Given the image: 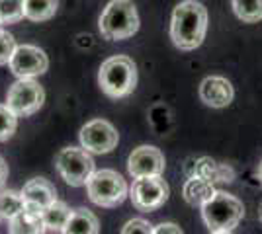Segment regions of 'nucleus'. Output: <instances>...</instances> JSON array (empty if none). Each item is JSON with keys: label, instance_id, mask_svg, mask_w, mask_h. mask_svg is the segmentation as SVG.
<instances>
[{"label": "nucleus", "instance_id": "1", "mask_svg": "<svg viewBox=\"0 0 262 234\" xmlns=\"http://www.w3.org/2000/svg\"><path fill=\"white\" fill-rule=\"evenodd\" d=\"M208 10L198 0H182L170 16V39L180 51H194L206 39Z\"/></svg>", "mask_w": 262, "mask_h": 234}, {"label": "nucleus", "instance_id": "2", "mask_svg": "<svg viewBox=\"0 0 262 234\" xmlns=\"http://www.w3.org/2000/svg\"><path fill=\"white\" fill-rule=\"evenodd\" d=\"M98 84L108 98L120 100L129 96L137 86V67L133 59L125 55H114L106 59L100 65Z\"/></svg>", "mask_w": 262, "mask_h": 234}, {"label": "nucleus", "instance_id": "3", "mask_svg": "<svg viewBox=\"0 0 262 234\" xmlns=\"http://www.w3.org/2000/svg\"><path fill=\"white\" fill-rule=\"evenodd\" d=\"M98 30L108 41H123L137 34L139 14L131 0H110L100 14Z\"/></svg>", "mask_w": 262, "mask_h": 234}, {"label": "nucleus", "instance_id": "4", "mask_svg": "<svg viewBox=\"0 0 262 234\" xmlns=\"http://www.w3.org/2000/svg\"><path fill=\"white\" fill-rule=\"evenodd\" d=\"M245 217V205L227 191H215L202 205V219L209 232H233Z\"/></svg>", "mask_w": 262, "mask_h": 234}, {"label": "nucleus", "instance_id": "5", "mask_svg": "<svg viewBox=\"0 0 262 234\" xmlns=\"http://www.w3.org/2000/svg\"><path fill=\"white\" fill-rule=\"evenodd\" d=\"M88 199L98 207L114 209L129 197V186L116 170H96L86 184Z\"/></svg>", "mask_w": 262, "mask_h": 234}, {"label": "nucleus", "instance_id": "6", "mask_svg": "<svg viewBox=\"0 0 262 234\" xmlns=\"http://www.w3.org/2000/svg\"><path fill=\"white\" fill-rule=\"evenodd\" d=\"M55 168L59 176L65 179L73 188H82L86 186L88 179L96 172L94 158L84 150L82 146H65L55 156Z\"/></svg>", "mask_w": 262, "mask_h": 234}, {"label": "nucleus", "instance_id": "7", "mask_svg": "<svg viewBox=\"0 0 262 234\" xmlns=\"http://www.w3.org/2000/svg\"><path fill=\"white\" fill-rule=\"evenodd\" d=\"M45 103V90L35 78H18L6 94V106L18 117H30Z\"/></svg>", "mask_w": 262, "mask_h": 234}, {"label": "nucleus", "instance_id": "8", "mask_svg": "<svg viewBox=\"0 0 262 234\" xmlns=\"http://www.w3.org/2000/svg\"><path fill=\"white\" fill-rule=\"evenodd\" d=\"M168 184L163 176L157 178H137L133 179V186L129 188V197L135 209L143 213H151L161 209L168 199Z\"/></svg>", "mask_w": 262, "mask_h": 234}, {"label": "nucleus", "instance_id": "9", "mask_svg": "<svg viewBox=\"0 0 262 234\" xmlns=\"http://www.w3.org/2000/svg\"><path fill=\"white\" fill-rule=\"evenodd\" d=\"M78 139L80 146L90 154H108L120 143V135L116 127L106 119H92L84 123L78 133Z\"/></svg>", "mask_w": 262, "mask_h": 234}, {"label": "nucleus", "instance_id": "10", "mask_svg": "<svg viewBox=\"0 0 262 234\" xmlns=\"http://www.w3.org/2000/svg\"><path fill=\"white\" fill-rule=\"evenodd\" d=\"M10 70L18 78H37L47 72L49 68V57L45 55L43 49L37 45L24 43L18 45L16 53L10 61Z\"/></svg>", "mask_w": 262, "mask_h": 234}, {"label": "nucleus", "instance_id": "11", "mask_svg": "<svg viewBox=\"0 0 262 234\" xmlns=\"http://www.w3.org/2000/svg\"><path fill=\"white\" fill-rule=\"evenodd\" d=\"M166 160L161 148L153 145H141L131 150L127 158V172L133 178H157L163 176Z\"/></svg>", "mask_w": 262, "mask_h": 234}, {"label": "nucleus", "instance_id": "12", "mask_svg": "<svg viewBox=\"0 0 262 234\" xmlns=\"http://www.w3.org/2000/svg\"><path fill=\"white\" fill-rule=\"evenodd\" d=\"M200 98L209 108H227L233 98H235V90L227 78L223 76H208L202 80L200 84Z\"/></svg>", "mask_w": 262, "mask_h": 234}, {"label": "nucleus", "instance_id": "13", "mask_svg": "<svg viewBox=\"0 0 262 234\" xmlns=\"http://www.w3.org/2000/svg\"><path fill=\"white\" fill-rule=\"evenodd\" d=\"M22 195L28 207L41 209V211L45 207H49L53 201H57L55 186L45 178H32L30 181H26L22 188Z\"/></svg>", "mask_w": 262, "mask_h": 234}, {"label": "nucleus", "instance_id": "14", "mask_svg": "<svg viewBox=\"0 0 262 234\" xmlns=\"http://www.w3.org/2000/svg\"><path fill=\"white\" fill-rule=\"evenodd\" d=\"M8 232L10 234H45L47 226L43 223V211L28 207L20 215H16L8 223Z\"/></svg>", "mask_w": 262, "mask_h": 234}, {"label": "nucleus", "instance_id": "15", "mask_svg": "<svg viewBox=\"0 0 262 234\" xmlns=\"http://www.w3.org/2000/svg\"><path fill=\"white\" fill-rule=\"evenodd\" d=\"M100 232V223L98 217L92 211H88L84 207L73 209L71 219L65 224L61 234H98Z\"/></svg>", "mask_w": 262, "mask_h": 234}, {"label": "nucleus", "instance_id": "16", "mask_svg": "<svg viewBox=\"0 0 262 234\" xmlns=\"http://www.w3.org/2000/svg\"><path fill=\"white\" fill-rule=\"evenodd\" d=\"M71 213L73 209L67 205L65 201H53L49 207L43 209V223L47 226V230H53V232H63L65 224L71 219Z\"/></svg>", "mask_w": 262, "mask_h": 234}, {"label": "nucleus", "instance_id": "17", "mask_svg": "<svg viewBox=\"0 0 262 234\" xmlns=\"http://www.w3.org/2000/svg\"><path fill=\"white\" fill-rule=\"evenodd\" d=\"M24 209H26V199H24L22 191L0 190V221L10 223Z\"/></svg>", "mask_w": 262, "mask_h": 234}, {"label": "nucleus", "instance_id": "18", "mask_svg": "<svg viewBox=\"0 0 262 234\" xmlns=\"http://www.w3.org/2000/svg\"><path fill=\"white\" fill-rule=\"evenodd\" d=\"M59 10V0H26L24 12L32 22H47Z\"/></svg>", "mask_w": 262, "mask_h": 234}, {"label": "nucleus", "instance_id": "19", "mask_svg": "<svg viewBox=\"0 0 262 234\" xmlns=\"http://www.w3.org/2000/svg\"><path fill=\"white\" fill-rule=\"evenodd\" d=\"M231 6L241 22L256 23L262 20V0H231Z\"/></svg>", "mask_w": 262, "mask_h": 234}, {"label": "nucleus", "instance_id": "20", "mask_svg": "<svg viewBox=\"0 0 262 234\" xmlns=\"http://www.w3.org/2000/svg\"><path fill=\"white\" fill-rule=\"evenodd\" d=\"M26 0H0V18L2 23H16L26 18L24 12Z\"/></svg>", "mask_w": 262, "mask_h": 234}, {"label": "nucleus", "instance_id": "21", "mask_svg": "<svg viewBox=\"0 0 262 234\" xmlns=\"http://www.w3.org/2000/svg\"><path fill=\"white\" fill-rule=\"evenodd\" d=\"M18 129V115L8 110L6 103H0V143H6Z\"/></svg>", "mask_w": 262, "mask_h": 234}, {"label": "nucleus", "instance_id": "22", "mask_svg": "<svg viewBox=\"0 0 262 234\" xmlns=\"http://www.w3.org/2000/svg\"><path fill=\"white\" fill-rule=\"evenodd\" d=\"M16 49H18V43H16L14 35L8 34L6 30H0V67L2 65H10Z\"/></svg>", "mask_w": 262, "mask_h": 234}, {"label": "nucleus", "instance_id": "23", "mask_svg": "<svg viewBox=\"0 0 262 234\" xmlns=\"http://www.w3.org/2000/svg\"><path fill=\"white\" fill-rule=\"evenodd\" d=\"M155 226L151 223H147L145 219H131L123 224L120 234H153Z\"/></svg>", "mask_w": 262, "mask_h": 234}, {"label": "nucleus", "instance_id": "24", "mask_svg": "<svg viewBox=\"0 0 262 234\" xmlns=\"http://www.w3.org/2000/svg\"><path fill=\"white\" fill-rule=\"evenodd\" d=\"M153 234H184V232H182V228L174 223H161L155 226Z\"/></svg>", "mask_w": 262, "mask_h": 234}, {"label": "nucleus", "instance_id": "25", "mask_svg": "<svg viewBox=\"0 0 262 234\" xmlns=\"http://www.w3.org/2000/svg\"><path fill=\"white\" fill-rule=\"evenodd\" d=\"M6 179H8V164H6V160L0 156V190L4 188Z\"/></svg>", "mask_w": 262, "mask_h": 234}, {"label": "nucleus", "instance_id": "26", "mask_svg": "<svg viewBox=\"0 0 262 234\" xmlns=\"http://www.w3.org/2000/svg\"><path fill=\"white\" fill-rule=\"evenodd\" d=\"M258 178H260V181H262V162H260V166H258Z\"/></svg>", "mask_w": 262, "mask_h": 234}, {"label": "nucleus", "instance_id": "27", "mask_svg": "<svg viewBox=\"0 0 262 234\" xmlns=\"http://www.w3.org/2000/svg\"><path fill=\"white\" fill-rule=\"evenodd\" d=\"M211 234H233V232H211Z\"/></svg>", "mask_w": 262, "mask_h": 234}, {"label": "nucleus", "instance_id": "28", "mask_svg": "<svg viewBox=\"0 0 262 234\" xmlns=\"http://www.w3.org/2000/svg\"><path fill=\"white\" fill-rule=\"evenodd\" d=\"M0 23H2V18H0Z\"/></svg>", "mask_w": 262, "mask_h": 234}]
</instances>
